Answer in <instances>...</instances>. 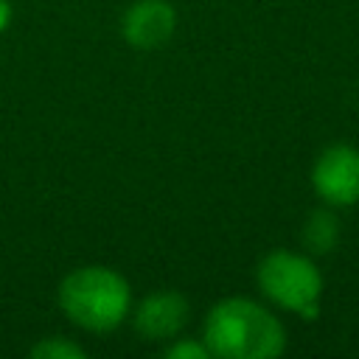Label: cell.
I'll list each match as a JSON object with an SVG mask.
<instances>
[{"label":"cell","mask_w":359,"mask_h":359,"mask_svg":"<svg viewBox=\"0 0 359 359\" xmlns=\"http://www.w3.org/2000/svg\"><path fill=\"white\" fill-rule=\"evenodd\" d=\"M165 356H168V359H208L210 351H208L205 342L180 339V342H174L171 348H165Z\"/></svg>","instance_id":"9"},{"label":"cell","mask_w":359,"mask_h":359,"mask_svg":"<svg viewBox=\"0 0 359 359\" xmlns=\"http://www.w3.org/2000/svg\"><path fill=\"white\" fill-rule=\"evenodd\" d=\"M185 320H188V300L180 292H154L135 311L137 334L151 342L177 337Z\"/></svg>","instance_id":"6"},{"label":"cell","mask_w":359,"mask_h":359,"mask_svg":"<svg viewBox=\"0 0 359 359\" xmlns=\"http://www.w3.org/2000/svg\"><path fill=\"white\" fill-rule=\"evenodd\" d=\"M311 182L317 196L331 205L359 202V151L348 143L325 149L314 163Z\"/></svg>","instance_id":"4"},{"label":"cell","mask_w":359,"mask_h":359,"mask_svg":"<svg viewBox=\"0 0 359 359\" xmlns=\"http://www.w3.org/2000/svg\"><path fill=\"white\" fill-rule=\"evenodd\" d=\"M258 286L261 292L275 300L278 306L314 320L320 311V292H323V275L320 269L297 252L275 250L258 264Z\"/></svg>","instance_id":"3"},{"label":"cell","mask_w":359,"mask_h":359,"mask_svg":"<svg viewBox=\"0 0 359 359\" xmlns=\"http://www.w3.org/2000/svg\"><path fill=\"white\" fill-rule=\"evenodd\" d=\"M8 17H11V6L8 0H0V31L8 25Z\"/></svg>","instance_id":"10"},{"label":"cell","mask_w":359,"mask_h":359,"mask_svg":"<svg viewBox=\"0 0 359 359\" xmlns=\"http://www.w3.org/2000/svg\"><path fill=\"white\" fill-rule=\"evenodd\" d=\"M31 356H36V359H84L87 351L81 345H76V342L48 337V339H42V342H36L31 348Z\"/></svg>","instance_id":"8"},{"label":"cell","mask_w":359,"mask_h":359,"mask_svg":"<svg viewBox=\"0 0 359 359\" xmlns=\"http://www.w3.org/2000/svg\"><path fill=\"white\" fill-rule=\"evenodd\" d=\"M303 241L314 252H328L337 244V219L328 210L311 213V219H309V224L303 230Z\"/></svg>","instance_id":"7"},{"label":"cell","mask_w":359,"mask_h":359,"mask_svg":"<svg viewBox=\"0 0 359 359\" xmlns=\"http://www.w3.org/2000/svg\"><path fill=\"white\" fill-rule=\"evenodd\" d=\"M205 345L222 359H269L286 345L275 314L247 297H227L205 317Z\"/></svg>","instance_id":"1"},{"label":"cell","mask_w":359,"mask_h":359,"mask_svg":"<svg viewBox=\"0 0 359 359\" xmlns=\"http://www.w3.org/2000/svg\"><path fill=\"white\" fill-rule=\"evenodd\" d=\"M129 283L109 266H84L59 286L62 311L87 331H112L129 311Z\"/></svg>","instance_id":"2"},{"label":"cell","mask_w":359,"mask_h":359,"mask_svg":"<svg viewBox=\"0 0 359 359\" xmlns=\"http://www.w3.org/2000/svg\"><path fill=\"white\" fill-rule=\"evenodd\" d=\"M177 14L165 0H135L121 22L123 39L137 50H154L165 45L174 34Z\"/></svg>","instance_id":"5"}]
</instances>
